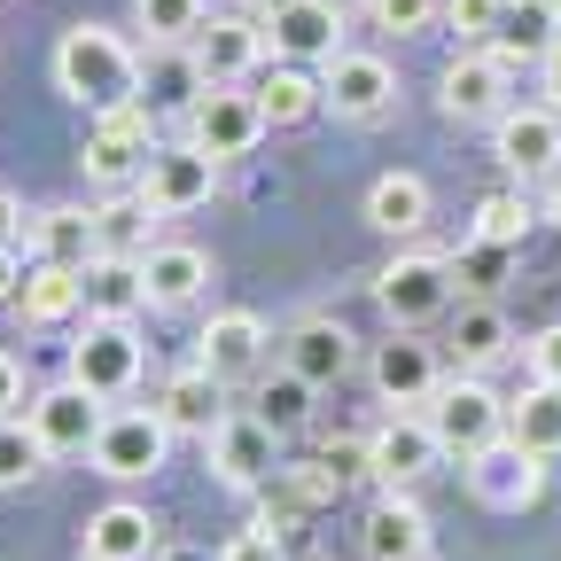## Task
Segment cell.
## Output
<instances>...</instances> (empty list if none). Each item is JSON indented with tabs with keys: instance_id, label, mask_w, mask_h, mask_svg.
<instances>
[{
	"instance_id": "6da1fadb",
	"label": "cell",
	"mask_w": 561,
	"mask_h": 561,
	"mask_svg": "<svg viewBox=\"0 0 561 561\" xmlns=\"http://www.w3.org/2000/svg\"><path fill=\"white\" fill-rule=\"evenodd\" d=\"M140 70H149V55H140V39H125L117 24H70L55 39V94L94 110V117L140 102Z\"/></svg>"
},
{
	"instance_id": "7a4b0ae2",
	"label": "cell",
	"mask_w": 561,
	"mask_h": 561,
	"mask_svg": "<svg viewBox=\"0 0 561 561\" xmlns=\"http://www.w3.org/2000/svg\"><path fill=\"white\" fill-rule=\"evenodd\" d=\"M421 421L437 430L445 460H476L483 445H500V437H507V398L491 390L483 375H445L437 398L421 405Z\"/></svg>"
},
{
	"instance_id": "3957f363",
	"label": "cell",
	"mask_w": 561,
	"mask_h": 561,
	"mask_svg": "<svg viewBox=\"0 0 561 561\" xmlns=\"http://www.w3.org/2000/svg\"><path fill=\"white\" fill-rule=\"evenodd\" d=\"M157 157V133H149V102H125V110H102L87 125V149H79V172L102 187V195H133L140 172Z\"/></svg>"
},
{
	"instance_id": "277c9868",
	"label": "cell",
	"mask_w": 561,
	"mask_h": 561,
	"mask_svg": "<svg viewBox=\"0 0 561 561\" xmlns=\"http://www.w3.org/2000/svg\"><path fill=\"white\" fill-rule=\"evenodd\" d=\"M265 133H273V125H265L257 87H203V94L180 110V140H195V149H203V157H219V164L250 157Z\"/></svg>"
},
{
	"instance_id": "5b68a950",
	"label": "cell",
	"mask_w": 561,
	"mask_h": 561,
	"mask_svg": "<svg viewBox=\"0 0 561 561\" xmlns=\"http://www.w3.org/2000/svg\"><path fill=\"white\" fill-rule=\"evenodd\" d=\"M375 305H382V320L390 328H421V320H437V312H453V257H437V250H398L375 280Z\"/></svg>"
},
{
	"instance_id": "8992f818",
	"label": "cell",
	"mask_w": 561,
	"mask_h": 561,
	"mask_svg": "<svg viewBox=\"0 0 561 561\" xmlns=\"http://www.w3.org/2000/svg\"><path fill=\"white\" fill-rule=\"evenodd\" d=\"M437 110L453 125H500L515 110V70L491 55V47H460L445 70H437Z\"/></svg>"
},
{
	"instance_id": "52a82bcc",
	"label": "cell",
	"mask_w": 561,
	"mask_h": 561,
	"mask_svg": "<svg viewBox=\"0 0 561 561\" xmlns=\"http://www.w3.org/2000/svg\"><path fill=\"white\" fill-rule=\"evenodd\" d=\"M94 476H110V483H149L164 460H172V421L157 413V405H125V413H110L102 421V437H94Z\"/></svg>"
},
{
	"instance_id": "ba28073f",
	"label": "cell",
	"mask_w": 561,
	"mask_h": 561,
	"mask_svg": "<svg viewBox=\"0 0 561 561\" xmlns=\"http://www.w3.org/2000/svg\"><path fill=\"white\" fill-rule=\"evenodd\" d=\"M70 382H79L87 398H102V405L133 398L140 390V335H133V320H87L79 343H70Z\"/></svg>"
},
{
	"instance_id": "9c48e42d",
	"label": "cell",
	"mask_w": 561,
	"mask_h": 561,
	"mask_svg": "<svg viewBox=\"0 0 561 561\" xmlns=\"http://www.w3.org/2000/svg\"><path fill=\"white\" fill-rule=\"evenodd\" d=\"M203 460H210V476H219L227 491H265L280 476V437L250 405H227V421L203 437Z\"/></svg>"
},
{
	"instance_id": "30bf717a",
	"label": "cell",
	"mask_w": 561,
	"mask_h": 561,
	"mask_svg": "<svg viewBox=\"0 0 561 561\" xmlns=\"http://www.w3.org/2000/svg\"><path fill=\"white\" fill-rule=\"evenodd\" d=\"M320 94H328V117L375 125V117H390V102H398V70H390L382 55H367V47H343V55L320 62Z\"/></svg>"
},
{
	"instance_id": "8fae6325",
	"label": "cell",
	"mask_w": 561,
	"mask_h": 561,
	"mask_svg": "<svg viewBox=\"0 0 561 561\" xmlns=\"http://www.w3.org/2000/svg\"><path fill=\"white\" fill-rule=\"evenodd\" d=\"M140 195H149L157 219H187L219 195V157H203L195 140H157L149 172H140Z\"/></svg>"
},
{
	"instance_id": "7c38bea8",
	"label": "cell",
	"mask_w": 561,
	"mask_h": 561,
	"mask_svg": "<svg viewBox=\"0 0 561 561\" xmlns=\"http://www.w3.org/2000/svg\"><path fill=\"white\" fill-rule=\"evenodd\" d=\"M367 382H375V398H382L390 413L430 405V398H437V382H445L437 343H421L413 328H390V335L375 343V359H367Z\"/></svg>"
},
{
	"instance_id": "4fadbf2b",
	"label": "cell",
	"mask_w": 561,
	"mask_h": 561,
	"mask_svg": "<svg viewBox=\"0 0 561 561\" xmlns=\"http://www.w3.org/2000/svg\"><path fill=\"white\" fill-rule=\"evenodd\" d=\"M24 421H32V437L47 445V460H87L110 413H102V398H87L79 382L62 375V382H47V390L24 405Z\"/></svg>"
},
{
	"instance_id": "5bb4252c",
	"label": "cell",
	"mask_w": 561,
	"mask_h": 561,
	"mask_svg": "<svg viewBox=\"0 0 561 561\" xmlns=\"http://www.w3.org/2000/svg\"><path fill=\"white\" fill-rule=\"evenodd\" d=\"M195 70H203V87H250L257 79V62L273 55L265 47V16H210L195 39H187Z\"/></svg>"
},
{
	"instance_id": "9a60e30c",
	"label": "cell",
	"mask_w": 561,
	"mask_h": 561,
	"mask_svg": "<svg viewBox=\"0 0 561 561\" xmlns=\"http://www.w3.org/2000/svg\"><path fill=\"white\" fill-rule=\"evenodd\" d=\"M265 351H273L265 320L234 305V312H210V320H203V335H195V367L219 375V382H257V375H265Z\"/></svg>"
},
{
	"instance_id": "2e32d148",
	"label": "cell",
	"mask_w": 561,
	"mask_h": 561,
	"mask_svg": "<svg viewBox=\"0 0 561 561\" xmlns=\"http://www.w3.org/2000/svg\"><path fill=\"white\" fill-rule=\"evenodd\" d=\"M468 491H476L483 507H500V515H523V507L546 500V460L523 453L515 437H500V445H483L468 460Z\"/></svg>"
},
{
	"instance_id": "e0dca14e",
	"label": "cell",
	"mask_w": 561,
	"mask_h": 561,
	"mask_svg": "<svg viewBox=\"0 0 561 561\" xmlns=\"http://www.w3.org/2000/svg\"><path fill=\"white\" fill-rule=\"evenodd\" d=\"M437 460H445V445H437V430H430L421 413H390L382 430L367 437V476H375L382 491H413Z\"/></svg>"
},
{
	"instance_id": "ac0fdd59",
	"label": "cell",
	"mask_w": 561,
	"mask_h": 561,
	"mask_svg": "<svg viewBox=\"0 0 561 561\" xmlns=\"http://www.w3.org/2000/svg\"><path fill=\"white\" fill-rule=\"evenodd\" d=\"M273 62H328L343 55V0H280L265 16Z\"/></svg>"
},
{
	"instance_id": "d6986e66",
	"label": "cell",
	"mask_w": 561,
	"mask_h": 561,
	"mask_svg": "<svg viewBox=\"0 0 561 561\" xmlns=\"http://www.w3.org/2000/svg\"><path fill=\"white\" fill-rule=\"evenodd\" d=\"M430 546H437V530H430V515H421L413 491H382V500L367 507V523H359V553L367 561H430Z\"/></svg>"
},
{
	"instance_id": "ffe728a7",
	"label": "cell",
	"mask_w": 561,
	"mask_h": 561,
	"mask_svg": "<svg viewBox=\"0 0 561 561\" xmlns=\"http://www.w3.org/2000/svg\"><path fill=\"white\" fill-rule=\"evenodd\" d=\"M157 546H164V530L140 500H110L79 530V561H157Z\"/></svg>"
},
{
	"instance_id": "44dd1931",
	"label": "cell",
	"mask_w": 561,
	"mask_h": 561,
	"mask_svg": "<svg viewBox=\"0 0 561 561\" xmlns=\"http://www.w3.org/2000/svg\"><path fill=\"white\" fill-rule=\"evenodd\" d=\"M280 367H297L312 390L343 382L351 367H359V335H351L343 320H297L289 335H280Z\"/></svg>"
},
{
	"instance_id": "7402d4cb",
	"label": "cell",
	"mask_w": 561,
	"mask_h": 561,
	"mask_svg": "<svg viewBox=\"0 0 561 561\" xmlns=\"http://www.w3.org/2000/svg\"><path fill=\"white\" fill-rule=\"evenodd\" d=\"M9 312H16L24 328L79 320V312H87V265H47V257H32V273H24V289H16Z\"/></svg>"
},
{
	"instance_id": "603a6c76",
	"label": "cell",
	"mask_w": 561,
	"mask_h": 561,
	"mask_svg": "<svg viewBox=\"0 0 561 561\" xmlns=\"http://www.w3.org/2000/svg\"><path fill=\"white\" fill-rule=\"evenodd\" d=\"M24 242H32V257H47V265H94V257H102V234H94V210H87V203H47V210H32V219H24Z\"/></svg>"
},
{
	"instance_id": "cb8c5ba5",
	"label": "cell",
	"mask_w": 561,
	"mask_h": 561,
	"mask_svg": "<svg viewBox=\"0 0 561 561\" xmlns=\"http://www.w3.org/2000/svg\"><path fill=\"white\" fill-rule=\"evenodd\" d=\"M491 157L507 172H553L561 164V110H507L491 125Z\"/></svg>"
},
{
	"instance_id": "d4e9b609",
	"label": "cell",
	"mask_w": 561,
	"mask_h": 561,
	"mask_svg": "<svg viewBox=\"0 0 561 561\" xmlns=\"http://www.w3.org/2000/svg\"><path fill=\"white\" fill-rule=\"evenodd\" d=\"M157 413L172 421V437H210V430L227 421V382L203 375V367H180V375H164Z\"/></svg>"
},
{
	"instance_id": "484cf974",
	"label": "cell",
	"mask_w": 561,
	"mask_h": 561,
	"mask_svg": "<svg viewBox=\"0 0 561 561\" xmlns=\"http://www.w3.org/2000/svg\"><path fill=\"white\" fill-rule=\"evenodd\" d=\"M140 273H149V305L157 312H187L210 289V257L195 242H157L149 257H140Z\"/></svg>"
},
{
	"instance_id": "4316f807",
	"label": "cell",
	"mask_w": 561,
	"mask_h": 561,
	"mask_svg": "<svg viewBox=\"0 0 561 561\" xmlns=\"http://www.w3.org/2000/svg\"><path fill=\"white\" fill-rule=\"evenodd\" d=\"M367 227L390 234V242H413L421 227H430V180L421 172H382L367 187Z\"/></svg>"
},
{
	"instance_id": "83f0119b",
	"label": "cell",
	"mask_w": 561,
	"mask_h": 561,
	"mask_svg": "<svg viewBox=\"0 0 561 561\" xmlns=\"http://www.w3.org/2000/svg\"><path fill=\"white\" fill-rule=\"evenodd\" d=\"M553 39H561V9H553V0H507L500 32H491V55H500L507 70H523V62H546Z\"/></svg>"
},
{
	"instance_id": "f1b7e54d",
	"label": "cell",
	"mask_w": 561,
	"mask_h": 561,
	"mask_svg": "<svg viewBox=\"0 0 561 561\" xmlns=\"http://www.w3.org/2000/svg\"><path fill=\"white\" fill-rule=\"evenodd\" d=\"M507 351H515V328H507V312L491 305V297H476V305H460V312H453V359H460V375L500 367Z\"/></svg>"
},
{
	"instance_id": "f546056e",
	"label": "cell",
	"mask_w": 561,
	"mask_h": 561,
	"mask_svg": "<svg viewBox=\"0 0 561 561\" xmlns=\"http://www.w3.org/2000/svg\"><path fill=\"white\" fill-rule=\"evenodd\" d=\"M507 437L523 445V453H538V460H561V390L553 382H523L515 398H507Z\"/></svg>"
},
{
	"instance_id": "4dcf8cb0",
	"label": "cell",
	"mask_w": 561,
	"mask_h": 561,
	"mask_svg": "<svg viewBox=\"0 0 561 561\" xmlns=\"http://www.w3.org/2000/svg\"><path fill=\"white\" fill-rule=\"evenodd\" d=\"M133 312H149L140 257H94L87 265V320H133Z\"/></svg>"
},
{
	"instance_id": "1f68e13d",
	"label": "cell",
	"mask_w": 561,
	"mask_h": 561,
	"mask_svg": "<svg viewBox=\"0 0 561 561\" xmlns=\"http://www.w3.org/2000/svg\"><path fill=\"white\" fill-rule=\"evenodd\" d=\"M257 102H265V125H305V117L328 110L320 70H305V62H273L265 79H257Z\"/></svg>"
},
{
	"instance_id": "d6a6232c",
	"label": "cell",
	"mask_w": 561,
	"mask_h": 561,
	"mask_svg": "<svg viewBox=\"0 0 561 561\" xmlns=\"http://www.w3.org/2000/svg\"><path fill=\"white\" fill-rule=\"evenodd\" d=\"M312 398H320V390H312L297 367H280V375H257V382H250V413L265 421L273 437H297L305 421H312Z\"/></svg>"
},
{
	"instance_id": "836d02e7",
	"label": "cell",
	"mask_w": 561,
	"mask_h": 561,
	"mask_svg": "<svg viewBox=\"0 0 561 561\" xmlns=\"http://www.w3.org/2000/svg\"><path fill=\"white\" fill-rule=\"evenodd\" d=\"M149 227H157V210H149V195H110V203H94V234H102V257H149L157 242H149Z\"/></svg>"
},
{
	"instance_id": "e575fe53",
	"label": "cell",
	"mask_w": 561,
	"mask_h": 561,
	"mask_svg": "<svg viewBox=\"0 0 561 561\" xmlns=\"http://www.w3.org/2000/svg\"><path fill=\"white\" fill-rule=\"evenodd\" d=\"M203 24H210V0H133L140 47H187Z\"/></svg>"
},
{
	"instance_id": "d590c367",
	"label": "cell",
	"mask_w": 561,
	"mask_h": 561,
	"mask_svg": "<svg viewBox=\"0 0 561 561\" xmlns=\"http://www.w3.org/2000/svg\"><path fill=\"white\" fill-rule=\"evenodd\" d=\"M39 468H47V445L32 437V421H16V413H9V421H0V491L32 483Z\"/></svg>"
},
{
	"instance_id": "8d00e7d4",
	"label": "cell",
	"mask_w": 561,
	"mask_h": 561,
	"mask_svg": "<svg viewBox=\"0 0 561 561\" xmlns=\"http://www.w3.org/2000/svg\"><path fill=\"white\" fill-rule=\"evenodd\" d=\"M305 515H312V500H305V491L289 483V468H280V476L257 491V523H250V530H265V538H289Z\"/></svg>"
},
{
	"instance_id": "74e56055",
	"label": "cell",
	"mask_w": 561,
	"mask_h": 561,
	"mask_svg": "<svg viewBox=\"0 0 561 561\" xmlns=\"http://www.w3.org/2000/svg\"><path fill=\"white\" fill-rule=\"evenodd\" d=\"M523 234H530V203H523V195H483V203H476V242L515 250Z\"/></svg>"
},
{
	"instance_id": "f35d334b",
	"label": "cell",
	"mask_w": 561,
	"mask_h": 561,
	"mask_svg": "<svg viewBox=\"0 0 561 561\" xmlns=\"http://www.w3.org/2000/svg\"><path fill=\"white\" fill-rule=\"evenodd\" d=\"M445 16V0H367V24L375 32H398V39H421Z\"/></svg>"
},
{
	"instance_id": "ab89813d",
	"label": "cell",
	"mask_w": 561,
	"mask_h": 561,
	"mask_svg": "<svg viewBox=\"0 0 561 561\" xmlns=\"http://www.w3.org/2000/svg\"><path fill=\"white\" fill-rule=\"evenodd\" d=\"M500 16H507V0H445V24L460 32V47H491Z\"/></svg>"
},
{
	"instance_id": "60d3db41",
	"label": "cell",
	"mask_w": 561,
	"mask_h": 561,
	"mask_svg": "<svg viewBox=\"0 0 561 561\" xmlns=\"http://www.w3.org/2000/svg\"><path fill=\"white\" fill-rule=\"evenodd\" d=\"M289 483H297L305 500H312V515H320V507H335L343 491H351V483H343V476H335L328 460H305V468H289Z\"/></svg>"
},
{
	"instance_id": "b9f144b4",
	"label": "cell",
	"mask_w": 561,
	"mask_h": 561,
	"mask_svg": "<svg viewBox=\"0 0 561 561\" xmlns=\"http://www.w3.org/2000/svg\"><path fill=\"white\" fill-rule=\"evenodd\" d=\"M453 273H468L476 289H500V273H507V250H500V242H468V250L453 257Z\"/></svg>"
},
{
	"instance_id": "7bdbcfd3",
	"label": "cell",
	"mask_w": 561,
	"mask_h": 561,
	"mask_svg": "<svg viewBox=\"0 0 561 561\" xmlns=\"http://www.w3.org/2000/svg\"><path fill=\"white\" fill-rule=\"evenodd\" d=\"M320 460L351 483V476H367V437H320Z\"/></svg>"
},
{
	"instance_id": "ee69618b",
	"label": "cell",
	"mask_w": 561,
	"mask_h": 561,
	"mask_svg": "<svg viewBox=\"0 0 561 561\" xmlns=\"http://www.w3.org/2000/svg\"><path fill=\"white\" fill-rule=\"evenodd\" d=\"M219 561H289V553H280V538H265V530H242V538L219 546Z\"/></svg>"
},
{
	"instance_id": "f6af8a7d",
	"label": "cell",
	"mask_w": 561,
	"mask_h": 561,
	"mask_svg": "<svg viewBox=\"0 0 561 561\" xmlns=\"http://www.w3.org/2000/svg\"><path fill=\"white\" fill-rule=\"evenodd\" d=\"M530 375L561 390V328H546V335H530Z\"/></svg>"
},
{
	"instance_id": "bcb514c9",
	"label": "cell",
	"mask_w": 561,
	"mask_h": 561,
	"mask_svg": "<svg viewBox=\"0 0 561 561\" xmlns=\"http://www.w3.org/2000/svg\"><path fill=\"white\" fill-rule=\"evenodd\" d=\"M24 273H32V265H24V257H16L9 242H0V305H16V289H24Z\"/></svg>"
},
{
	"instance_id": "7dc6e473",
	"label": "cell",
	"mask_w": 561,
	"mask_h": 561,
	"mask_svg": "<svg viewBox=\"0 0 561 561\" xmlns=\"http://www.w3.org/2000/svg\"><path fill=\"white\" fill-rule=\"evenodd\" d=\"M538 87H546V110H561V39H553L546 62H538Z\"/></svg>"
},
{
	"instance_id": "c3c4849f",
	"label": "cell",
	"mask_w": 561,
	"mask_h": 561,
	"mask_svg": "<svg viewBox=\"0 0 561 561\" xmlns=\"http://www.w3.org/2000/svg\"><path fill=\"white\" fill-rule=\"evenodd\" d=\"M24 398V375H16V359H9V351H0V421H9V405Z\"/></svg>"
},
{
	"instance_id": "681fc988",
	"label": "cell",
	"mask_w": 561,
	"mask_h": 561,
	"mask_svg": "<svg viewBox=\"0 0 561 561\" xmlns=\"http://www.w3.org/2000/svg\"><path fill=\"white\" fill-rule=\"evenodd\" d=\"M546 210H553V219H561V164L546 172Z\"/></svg>"
},
{
	"instance_id": "f907efd6",
	"label": "cell",
	"mask_w": 561,
	"mask_h": 561,
	"mask_svg": "<svg viewBox=\"0 0 561 561\" xmlns=\"http://www.w3.org/2000/svg\"><path fill=\"white\" fill-rule=\"evenodd\" d=\"M242 9H250V16H273V9H280V0H242Z\"/></svg>"
},
{
	"instance_id": "816d5d0a",
	"label": "cell",
	"mask_w": 561,
	"mask_h": 561,
	"mask_svg": "<svg viewBox=\"0 0 561 561\" xmlns=\"http://www.w3.org/2000/svg\"><path fill=\"white\" fill-rule=\"evenodd\" d=\"M9 219H16V203H9V195H0V234H9Z\"/></svg>"
},
{
	"instance_id": "f5cc1de1",
	"label": "cell",
	"mask_w": 561,
	"mask_h": 561,
	"mask_svg": "<svg viewBox=\"0 0 561 561\" xmlns=\"http://www.w3.org/2000/svg\"><path fill=\"white\" fill-rule=\"evenodd\" d=\"M553 9H561V0H553Z\"/></svg>"
}]
</instances>
